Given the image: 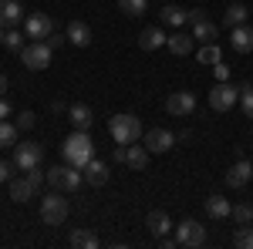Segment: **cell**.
<instances>
[{"label":"cell","instance_id":"cell-1","mask_svg":"<svg viewBox=\"0 0 253 249\" xmlns=\"http://www.w3.org/2000/svg\"><path fill=\"white\" fill-rule=\"evenodd\" d=\"M61 155H64V162L68 165H75V169H84L91 158H95V142H91V135L75 128V132L64 138V145H61Z\"/></svg>","mask_w":253,"mask_h":249},{"label":"cell","instance_id":"cell-2","mask_svg":"<svg viewBox=\"0 0 253 249\" xmlns=\"http://www.w3.org/2000/svg\"><path fill=\"white\" fill-rule=\"evenodd\" d=\"M108 132H112V138H115V145H132V142L142 138V121L125 111V115L108 118Z\"/></svg>","mask_w":253,"mask_h":249},{"label":"cell","instance_id":"cell-3","mask_svg":"<svg viewBox=\"0 0 253 249\" xmlns=\"http://www.w3.org/2000/svg\"><path fill=\"white\" fill-rule=\"evenodd\" d=\"M68 199L61 195V189L47 192L44 199H41V219L47 222V226H64V219H68Z\"/></svg>","mask_w":253,"mask_h":249},{"label":"cell","instance_id":"cell-4","mask_svg":"<svg viewBox=\"0 0 253 249\" xmlns=\"http://www.w3.org/2000/svg\"><path fill=\"white\" fill-rule=\"evenodd\" d=\"M20 61H24V68H31V71H44V68L51 64V44H47V40H31V44H24V47H20Z\"/></svg>","mask_w":253,"mask_h":249},{"label":"cell","instance_id":"cell-5","mask_svg":"<svg viewBox=\"0 0 253 249\" xmlns=\"http://www.w3.org/2000/svg\"><path fill=\"white\" fill-rule=\"evenodd\" d=\"M41 158H44V148H41L38 142H17V145H14V165H17L20 172L38 169Z\"/></svg>","mask_w":253,"mask_h":249},{"label":"cell","instance_id":"cell-6","mask_svg":"<svg viewBox=\"0 0 253 249\" xmlns=\"http://www.w3.org/2000/svg\"><path fill=\"white\" fill-rule=\"evenodd\" d=\"M233 105H240V88H233L230 81H216V88L210 91V108L213 111H230Z\"/></svg>","mask_w":253,"mask_h":249},{"label":"cell","instance_id":"cell-7","mask_svg":"<svg viewBox=\"0 0 253 249\" xmlns=\"http://www.w3.org/2000/svg\"><path fill=\"white\" fill-rule=\"evenodd\" d=\"M175 243H179V246H189V249L203 246V243H206V229H203L196 219H182V222L175 226Z\"/></svg>","mask_w":253,"mask_h":249},{"label":"cell","instance_id":"cell-8","mask_svg":"<svg viewBox=\"0 0 253 249\" xmlns=\"http://www.w3.org/2000/svg\"><path fill=\"white\" fill-rule=\"evenodd\" d=\"M186 24H193V40H199V44H213L216 40V24L203 10H189V17H186Z\"/></svg>","mask_w":253,"mask_h":249},{"label":"cell","instance_id":"cell-9","mask_svg":"<svg viewBox=\"0 0 253 249\" xmlns=\"http://www.w3.org/2000/svg\"><path fill=\"white\" fill-rule=\"evenodd\" d=\"M166 111L172 118H189L196 111V95L193 91H172L166 98Z\"/></svg>","mask_w":253,"mask_h":249},{"label":"cell","instance_id":"cell-10","mask_svg":"<svg viewBox=\"0 0 253 249\" xmlns=\"http://www.w3.org/2000/svg\"><path fill=\"white\" fill-rule=\"evenodd\" d=\"M24 31H27L31 40H47L54 34V20L47 17V14H27L24 17Z\"/></svg>","mask_w":253,"mask_h":249},{"label":"cell","instance_id":"cell-11","mask_svg":"<svg viewBox=\"0 0 253 249\" xmlns=\"http://www.w3.org/2000/svg\"><path fill=\"white\" fill-rule=\"evenodd\" d=\"M250 178H253V162H247V158H236L233 165L226 169V185H230V189L250 185Z\"/></svg>","mask_w":253,"mask_h":249},{"label":"cell","instance_id":"cell-12","mask_svg":"<svg viewBox=\"0 0 253 249\" xmlns=\"http://www.w3.org/2000/svg\"><path fill=\"white\" fill-rule=\"evenodd\" d=\"M175 145V135L166 132V128H152V132H145V148H149V155H162L169 152Z\"/></svg>","mask_w":253,"mask_h":249},{"label":"cell","instance_id":"cell-13","mask_svg":"<svg viewBox=\"0 0 253 249\" xmlns=\"http://www.w3.org/2000/svg\"><path fill=\"white\" fill-rule=\"evenodd\" d=\"M230 47L240 51V54H250V51H253V27H250V24L230 27Z\"/></svg>","mask_w":253,"mask_h":249},{"label":"cell","instance_id":"cell-14","mask_svg":"<svg viewBox=\"0 0 253 249\" xmlns=\"http://www.w3.org/2000/svg\"><path fill=\"white\" fill-rule=\"evenodd\" d=\"M193 34H182V31H172L169 37H166V47L172 51V54H179V58H186V54H193Z\"/></svg>","mask_w":253,"mask_h":249},{"label":"cell","instance_id":"cell-15","mask_svg":"<svg viewBox=\"0 0 253 249\" xmlns=\"http://www.w3.org/2000/svg\"><path fill=\"white\" fill-rule=\"evenodd\" d=\"M68 121H71L75 128H81V132H88V128H91V121H95V115H91V108H88L84 101H78V105H71V108H68Z\"/></svg>","mask_w":253,"mask_h":249},{"label":"cell","instance_id":"cell-16","mask_svg":"<svg viewBox=\"0 0 253 249\" xmlns=\"http://www.w3.org/2000/svg\"><path fill=\"white\" fill-rule=\"evenodd\" d=\"M64 34H68V40H71L75 47H88V44H91V27H88L84 20H71Z\"/></svg>","mask_w":253,"mask_h":249},{"label":"cell","instance_id":"cell-17","mask_svg":"<svg viewBox=\"0 0 253 249\" xmlns=\"http://www.w3.org/2000/svg\"><path fill=\"white\" fill-rule=\"evenodd\" d=\"M34 192H38V185H34L27 175L10 178V199H14V202H27V199H34Z\"/></svg>","mask_w":253,"mask_h":249},{"label":"cell","instance_id":"cell-18","mask_svg":"<svg viewBox=\"0 0 253 249\" xmlns=\"http://www.w3.org/2000/svg\"><path fill=\"white\" fill-rule=\"evenodd\" d=\"M186 17H189V10H186V7H175V3H166V7L159 10V20H162L166 27H172V31H175V27H182Z\"/></svg>","mask_w":253,"mask_h":249},{"label":"cell","instance_id":"cell-19","mask_svg":"<svg viewBox=\"0 0 253 249\" xmlns=\"http://www.w3.org/2000/svg\"><path fill=\"white\" fill-rule=\"evenodd\" d=\"M145 226H149L152 236H169V232H172V219H169L162 209H156V212L145 215Z\"/></svg>","mask_w":253,"mask_h":249},{"label":"cell","instance_id":"cell-20","mask_svg":"<svg viewBox=\"0 0 253 249\" xmlns=\"http://www.w3.org/2000/svg\"><path fill=\"white\" fill-rule=\"evenodd\" d=\"M166 37H169V34H166L162 27H145V31L138 34V47H142V51H156V47L166 44Z\"/></svg>","mask_w":253,"mask_h":249},{"label":"cell","instance_id":"cell-21","mask_svg":"<svg viewBox=\"0 0 253 249\" xmlns=\"http://www.w3.org/2000/svg\"><path fill=\"white\" fill-rule=\"evenodd\" d=\"M125 165H128V169H135V172H142V169L149 165V148L132 142V145L125 148Z\"/></svg>","mask_w":253,"mask_h":249},{"label":"cell","instance_id":"cell-22","mask_svg":"<svg viewBox=\"0 0 253 249\" xmlns=\"http://www.w3.org/2000/svg\"><path fill=\"white\" fill-rule=\"evenodd\" d=\"M20 20H24V10H20L17 0H0V24L3 27H14Z\"/></svg>","mask_w":253,"mask_h":249},{"label":"cell","instance_id":"cell-23","mask_svg":"<svg viewBox=\"0 0 253 249\" xmlns=\"http://www.w3.org/2000/svg\"><path fill=\"white\" fill-rule=\"evenodd\" d=\"M81 172H84V182H91V185H105V182H108V165L98 162V158H91Z\"/></svg>","mask_w":253,"mask_h":249},{"label":"cell","instance_id":"cell-24","mask_svg":"<svg viewBox=\"0 0 253 249\" xmlns=\"http://www.w3.org/2000/svg\"><path fill=\"white\" fill-rule=\"evenodd\" d=\"M247 17H250V10H247L243 3H230V7L223 10V24H226V31H230V27H240V24H247Z\"/></svg>","mask_w":253,"mask_h":249},{"label":"cell","instance_id":"cell-25","mask_svg":"<svg viewBox=\"0 0 253 249\" xmlns=\"http://www.w3.org/2000/svg\"><path fill=\"white\" fill-rule=\"evenodd\" d=\"M230 209H233V206L226 202V195H210V199H206V215H210V219H226Z\"/></svg>","mask_w":253,"mask_h":249},{"label":"cell","instance_id":"cell-26","mask_svg":"<svg viewBox=\"0 0 253 249\" xmlns=\"http://www.w3.org/2000/svg\"><path fill=\"white\" fill-rule=\"evenodd\" d=\"M17 135H20V128L14 125V121L0 118V148H10V145H17Z\"/></svg>","mask_w":253,"mask_h":249},{"label":"cell","instance_id":"cell-27","mask_svg":"<svg viewBox=\"0 0 253 249\" xmlns=\"http://www.w3.org/2000/svg\"><path fill=\"white\" fill-rule=\"evenodd\" d=\"M68 243H71V246H78V249H95L98 246V236L91 229H75Z\"/></svg>","mask_w":253,"mask_h":249},{"label":"cell","instance_id":"cell-28","mask_svg":"<svg viewBox=\"0 0 253 249\" xmlns=\"http://www.w3.org/2000/svg\"><path fill=\"white\" fill-rule=\"evenodd\" d=\"M240 108H243L247 118H253V81L240 84Z\"/></svg>","mask_w":253,"mask_h":249},{"label":"cell","instance_id":"cell-29","mask_svg":"<svg viewBox=\"0 0 253 249\" xmlns=\"http://www.w3.org/2000/svg\"><path fill=\"white\" fill-rule=\"evenodd\" d=\"M24 37H27V34H17L14 27H7V31H3V47H7V51H17V54H20V47H24Z\"/></svg>","mask_w":253,"mask_h":249},{"label":"cell","instance_id":"cell-30","mask_svg":"<svg viewBox=\"0 0 253 249\" xmlns=\"http://www.w3.org/2000/svg\"><path fill=\"white\" fill-rule=\"evenodd\" d=\"M230 215H233L240 226H247V222H253V206H250V202H240V206L230 209Z\"/></svg>","mask_w":253,"mask_h":249},{"label":"cell","instance_id":"cell-31","mask_svg":"<svg viewBox=\"0 0 253 249\" xmlns=\"http://www.w3.org/2000/svg\"><path fill=\"white\" fill-rule=\"evenodd\" d=\"M233 246H240V249H253V229H250V222L236 229V236H233Z\"/></svg>","mask_w":253,"mask_h":249},{"label":"cell","instance_id":"cell-32","mask_svg":"<svg viewBox=\"0 0 253 249\" xmlns=\"http://www.w3.org/2000/svg\"><path fill=\"white\" fill-rule=\"evenodd\" d=\"M118 7L128 14V17H138V14H145V7H149V0H118Z\"/></svg>","mask_w":253,"mask_h":249},{"label":"cell","instance_id":"cell-33","mask_svg":"<svg viewBox=\"0 0 253 249\" xmlns=\"http://www.w3.org/2000/svg\"><path fill=\"white\" fill-rule=\"evenodd\" d=\"M199 64H219V47L216 44H203L199 47Z\"/></svg>","mask_w":253,"mask_h":249},{"label":"cell","instance_id":"cell-34","mask_svg":"<svg viewBox=\"0 0 253 249\" xmlns=\"http://www.w3.org/2000/svg\"><path fill=\"white\" fill-rule=\"evenodd\" d=\"M34 118H38V115H34V111H20V115H17V121H14V125H17L20 132H31V128H34Z\"/></svg>","mask_w":253,"mask_h":249},{"label":"cell","instance_id":"cell-35","mask_svg":"<svg viewBox=\"0 0 253 249\" xmlns=\"http://www.w3.org/2000/svg\"><path fill=\"white\" fill-rule=\"evenodd\" d=\"M14 169H17L14 162H0V182H10L14 178Z\"/></svg>","mask_w":253,"mask_h":249},{"label":"cell","instance_id":"cell-36","mask_svg":"<svg viewBox=\"0 0 253 249\" xmlns=\"http://www.w3.org/2000/svg\"><path fill=\"white\" fill-rule=\"evenodd\" d=\"M216 81H230V64H213Z\"/></svg>","mask_w":253,"mask_h":249},{"label":"cell","instance_id":"cell-37","mask_svg":"<svg viewBox=\"0 0 253 249\" xmlns=\"http://www.w3.org/2000/svg\"><path fill=\"white\" fill-rule=\"evenodd\" d=\"M24 175H27V178H31V182H34L38 189H41V185H44V182H47V175H41L38 169H31V172H24Z\"/></svg>","mask_w":253,"mask_h":249},{"label":"cell","instance_id":"cell-38","mask_svg":"<svg viewBox=\"0 0 253 249\" xmlns=\"http://www.w3.org/2000/svg\"><path fill=\"white\" fill-rule=\"evenodd\" d=\"M64 40H68V34H51V37H47V44H51V51H54V47H61V44H64Z\"/></svg>","mask_w":253,"mask_h":249},{"label":"cell","instance_id":"cell-39","mask_svg":"<svg viewBox=\"0 0 253 249\" xmlns=\"http://www.w3.org/2000/svg\"><path fill=\"white\" fill-rule=\"evenodd\" d=\"M10 115V105H7V98H0V118Z\"/></svg>","mask_w":253,"mask_h":249},{"label":"cell","instance_id":"cell-40","mask_svg":"<svg viewBox=\"0 0 253 249\" xmlns=\"http://www.w3.org/2000/svg\"><path fill=\"white\" fill-rule=\"evenodd\" d=\"M7 95V74H3V71H0V98Z\"/></svg>","mask_w":253,"mask_h":249},{"label":"cell","instance_id":"cell-41","mask_svg":"<svg viewBox=\"0 0 253 249\" xmlns=\"http://www.w3.org/2000/svg\"><path fill=\"white\" fill-rule=\"evenodd\" d=\"M3 31H7V27H3V24H0V44H3Z\"/></svg>","mask_w":253,"mask_h":249}]
</instances>
